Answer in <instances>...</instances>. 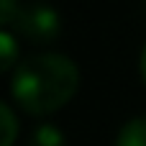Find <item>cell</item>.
<instances>
[{
  "mask_svg": "<svg viewBox=\"0 0 146 146\" xmlns=\"http://www.w3.org/2000/svg\"><path fill=\"white\" fill-rule=\"evenodd\" d=\"M80 87V69L64 54H33L13 72V100L28 115H51L64 108Z\"/></svg>",
  "mask_w": 146,
  "mask_h": 146,
  "instance_id": "6da1fadb",
  "label": "cell"
},
{
  "mask_svg": "<svg viewBox=\"0 0 146 146\" xmlns=\"http://www.w3.org/2000/svg\"><path fill=\"white\" fill-rule=\"evenodd\" d=\"M13 26L33 44H51L62 33V15L49 3H26L21 5Z\"/></svg>",
  "mask_w": 146,
  "mask_h": 146,
  "instance_id": "7a4b0ae2",
  "label": "cell"
},
{
  "mask_svg": "<svg viewBox=\"0 0 146 146\" xmlns=\"http://www.w3.org/2000/svg\"><path fill=\"white\" fill-rule=\"evenodd\" d=\"M115 146H146V115L131 118L118 131Z\"/></svg>",
  "mask_w": 146,
  "mask_h": 146,
  "instance_id": "3957f363",
  "label": "cell"
},
{
  "mask_svg": "<svg viewBox=\"0 0 146 146\" xmlns=\"http://www.w3.org/2000/svg\"><path fill=\"white\" fill-rule=\"evenodd\" d=\"M28 146H67V139H64V133H62L56 126L44 123V126H38V128L33 131Z\"/></svg>",
  "mask_w": 146,
  "mask_h": 146,
  "instance_id": "277c9868",
  "label": "cell"
},
{
  "mask_svg": "<svg viewBox=\"0 0 146 146\" xmlns=\"http://www.w3.org/2000/svg\"><path fill=\"white\" fill-rule=\"evenodd\" d=\"M0 49H3V62H0V69L8 72L13 67H18V44H15V36L10 31H3L0 33Z\"/></svg>",
  "mask_w": 146,
  "mask_h": 146,
  "instance_id": "5b68a950",
  "label": "cell"
},
{
  "mask_svg": "<svg viewBox=\"0 0 146 146\" xmlns=\"http://www.w3.org/2000/svg\"><path fill=\"white\" fill-rule=\"evenodd\" d=\"M3 113V128H5V136H3V146H13L15 144V133H18V121H15V113L8 103H3L0 108Z\"/></svg>",
  "mask_w": 146,
  "mask_h": 146,
  "instance_id": "8992f818",
  "label": "cell"
},
{
  "mask_svg": "<svg viewBox=\"0 0 146 146\" xmlns=\"http://www.w3.org/2000/svg\"><path fill=\"white\" fill-rule=\"evenodd\" d=\"M18 10H21V3H18V0H0V18H3V26H10V23L15 21Z\"/></svg>",
  "mask_w": 146,
  "mask_h": 146,
  "instance_id": "52a82bcc",
  "label": "cell"
},
{
  "mask_svg": "<svg viewBox=\"0 0 146 146\" xmlns=\"http://www.w3.org/2000/svg\"><path fill=\"white\" fill-rule=\"evenodd\" d=\"M139 72H141V80H144V85H146V46H144V51H141V62H139Z\"/></svg>",
  "mask_w": 146,
  "mask_h": 146,
  "instance_id": "ba28073f",
  "label": "cell"
}]
</instances>
